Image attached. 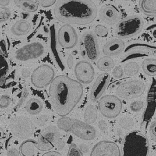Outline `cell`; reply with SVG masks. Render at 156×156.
Returning a JSON list of instances; mask_svg holds the SVG:
<instances>
[{
	"label": "cell",
	"instance_id": "7a4b0ae2",
	"mask_svg": "<svg viewBox=\"0 0 156 156\" xmlns=\"http://www.w3.org/2000/svg\"><path fill=\"white\" fill-rule=\"evenodd\" d=\"M54 14L62 23L86 25L96 19L98 9L92 0H58Z\"/></svg>",
	"mask_w": 156,
	"mask_h": 156
},
{
	"label": "cell",
	"instance_id": "836d02e7",
	"mask_svg": "<svg viewBox=\"0 0 156 156\" xmlns=\"http://www.w3.org/2000/svg\"><path fill=\"white\" fill-rule=\"evenodd\" d=\"M11 16V12L6 7L0 8V23L4 22L8 20Z\"/></svg>",
	"mask_w": 156,
	"mask_h": 156
},
{
	"label": "cell",
	"instance_id": "9c48e42d",
	"mask_svg": "<svg viewBox=\"0 0 156 156\" xmlns=\"http://www.w3.org/2000/svg\"><path fill=\"white\" fill-rule=\"evenodd\" d=\"M145 90L146 85L144 82L138 80H128L117 87L116 94L122 99H136L144 94Z\"/></svg>",
	"mask_w": 156,
	"mask_h": 156
},
{
	"label": "cell",
	"instance_id": "8fae6325",
	"mask_svg": "<svg viewBox=\"0 0 156 156\" xmlns=\"http://www.w3.org/2000/svg\"><path fill=\"white\" fill-rule=\"evenodd\" d=\"M81 51L84 56L92 61L96 60L99 55V47L96 36L93 32H85L81 37Z\"/></svg>",
	"mask_w": 156,
	"mask_h": 156
},
{
	"label": "cell",
	"instance_id": "603a6c76",
	"mask_svg": "<svg viewBox=\"0 0 156 156\" xmlns=\"http://www.w3.org/2000/svg\"><path fill=\"white\" fill-rule=\"evenodd\" d=\"M154 81L153 83L151 88L150 90V94H148V99L147 105V109L144 113V119L148 120L151 119V117L153 116L155 109V84L154 85Z\"/></svg>",
	"mask_w": 156,
	"mask_h": 156
},
{
	"label": "cell",
	"instance_id": "3957f363",
	"mask_svg": "<svg viewBox=\"0 0 156 156\" xmlns=\"http://www.w3.org/2000/svg\"><path fill=\"white\" fill-rule=\"evenodd\" d=\"M148 153L149 142L144 133L135 130L126 135L121 156H148Z\"/></svg>",
	"mask_w": 156,
	"mask_h": 156
},
{
	"label": "cell",
	"instance_id": "1f68e13d",
	"mask_svg": "<svg viewBox=\"0 0 156 156\" xmlns=\"http://www.w3.org/2000/svg\"><path fill=\"white\" fill-rule=\"evenodd\" d=\"M119 124L121 127L124 128V130H129L132 129L134 126L135 122L131 117L124 116L122 118H120L119 120Z\"/></svg>",
	"mask_w": 156,
	"mask_h": 156
},
{
	"label": "cell",
	"instance_id": "9a60e30c",
	"mask_svg": "<svg viewBox=\"0 0 156 156\" xmlns=\"http://www.w3.org/2000/svg\"><path fill=\"white\" fill-rule=\"evenodd\" d=\"M90 156H121V151L116 143L101 141L92 148Z\"/></svg>",
	"mask_w": 156,
	"mask_h": 156
},
{
	"label": "cell",
	"instance_id": "8d00e7d4",
	"mask_svg": "<svg viewBox=\"0 0 156 156\" xmlns=\"http://www.w3.org/2000/svg\"><path fill=\"white\" fill-rule=\"evenodd\" d=\"M144 103L143 101L137 100L133 101L131 104H130V108L133 112H139L144 108Z\"/></svg>",
	"mask_w": 156,
	"mask_h": 156
},
{
	"label": "cell",
	"instance_id": "7c38bea8",
	"mask_svg": "<svg viewBox=\"0 0 156 156\" xmlns=\"http://www.w3.org/2000/svg\"><path fill=\"white\" fill-rule=\"evenodd\" d=\"M59 137V133L56 127L49 126L42 130L36 141L37 149L47 151L54 148Z\"/></svg>",
	"mask_w": 156,
	"mask_h": 156
},
{
	"label": "cell",
	"instance_id": "6da1fadb",
	"mask_svg": "<svg viewBox=\"0 0 156 156\" xmlns=\"http://www.w3.org/2000/svg\"><path fill=\"white\" fill-rule=\"evenodd\" d=\"M49 85V97L53 108L60 116H67L81 100L83 87L78 80L65 75L54 77Z\"/></svg>",
	"mask_w": 156,
	"mask_h": 156
},
{
	"label": "cell",
	"instance_id": "ab89813d",
	"mask_svg": "<svg viewBox=\"0 0 156 156\" xmlns=\"http://www.w3.org/2000/svg\"><path fill=\"white\" fill-rule=\"evenodd\" d=\"M155 126L156 122L155 119L153 120L151 123V125L149 126V134L150 136L151 137V139L155 142Z\"/></svg>",
	"mask_w": 156,
	"mask_h": 156
},
{
	"label": "cell",
	"instance_id": "d4e9b609",
	"mask_svg": "<svg viewBox=\"0 0 156 156\" xmlns=\"http://www.w3.org/2000/svg\"><path fill=\"white\" fill-rule=\"evenodd\" d=\"M139 5L143 13L148 16L155 17L156 0H140Z\"/></svg>",
	"mask_w": 156,
	"mask_h": 156
},
{
	"label": "cell",
	"instance_id": "7402d4cb",
	"mask_svg": "<svg viewBox=\"0 0 156 156\" xmlns=\"http://www.w3.org/2000/svg\"><path fill=\"white\" fill-rule=\"evenodd\" d=\"M9 72V62L4 53L0 50V87H4L6 85Z\"/></svg>",
	"mask_w": 156,
	"mask_h": 156
},
{
	"label": "cell",
	"instance_id": "ac0fdd59",
	"mask_svg": "<svg viewBox=\"0 0 156 156\" xmlns=\"http://www.w3.org/2000/svg\"><path fill=\"white\" fill-rule=\"evenodd\" d=\"M99 16L103 22L109 25L115 24L119 16V10L112 4H106L100 9Z\"/></svg>",
	"mask_w": 156,
	"mask_h": 156
},
{
	"label": "cell",
	"instance_id": "d6986e66",
	"mask_svg": "<svg viewBox=\"0 0 156 156\" xmlns=\"http://www.w3.org/2000/svg\"><path fill=\"white\" fill-rule=\"evenodd\" d=\"M125 43L122 39L114 38L110 40L103 47V53L109 57L117 56L124 51Z\"/></svg>",
	"mask_w": 156,
	"mask_h": 156
},
{
	"label": "cell",
	"instance_id": "4dcf8cb0",
	"mask_svg": "<svg viewBox=\"0 0 156 156\" xmlns=\"http://www.w3.org/2000/svg\"><path fill=\"white\" fill-rule=\"evenodd\" d=\"M124 74L126 76H133L136 75L140 71V66L137 62L134 61H130L125 65L124 67Z\"/></svg>",
	"mask_w": 156,
	"mask_h": 156
},
{
	"label": "cell",
	"instance_id": "4316f807",
	"mask_svg": "<svg viewBox=\"0 0 156 156\" xmlns=\"http://www.w3.org/2000/svg\"><path fill=\"white\" fill-rule=\"evenodd\" d=\"M42 109H43V104L42 101L36 98L29 99L25 105V110L31 115H38L42 112Z\"/></svg>",
	"mask_w": 156,
	"mask_h": 156
},
{
	"label": "cell",
	"instance_id": "ffe728a7",
	"mask_svg": "<svg viewBox=\"0 0 156 156\" xmlns=\"http://www.w3.org/2000/svg\"><path fill=\"white\" fill-rule=\"evenodd\" d=\"M56 27L54 24H52L49 28V44L50 48H51V54L54 58L56 64L61 69H64V65L62 63V60L60 57V53L58 51L57 47V38H56Z\"/></svg>",
	"mask_w": 156,
	"mask_h": 156
},
{
	"label": "cell",
	"instance_id": "681fc988",
	"mask_svg": "<svg viewBox=\"0 0 156 156\" xmlns=\"http://www.w3.org/2000/svg\"><path fill=\"white\" fill-rule=\"evenodd\" d=\"M124 1H129V0H124Z\"/></svg>",
	"mask_w": 156,
	"mask_h": 156
},
{
	"label": "cell",
	"instance_id": "5b68a950",
	"mask_svg": "<svg viewBox=\"0 0 156 156\" xmlns=\"http://www.w3.org/2000/svg\"><path fill=\"white\" fill-rule=\"evenodd\" d=\"M144 27V21L137 16H129L118 22L115 28V35L120 39L129 38L136 36Z\"/></svg>",
	"mask_w": 156,
	"mask_h": 156
},
{
	"label": "cell",
	"instance_id": "484cf974",
	"mask_svg": "<svg viewBox=\"0 0 156 156\" xmlns=\"http://www.w3.org/2000/svg\"><path fill=\"white\" fill-rule=\"evenodd\" d=\"M14 3L18 8L27 13L34 12L38 9V4L33 0H14Z\"/></svg>",
	"mask_w": 156,
	"mask_h": 156
},
{
	"label": "cell",
	"instance_id": "5bb4252c",
	"mask_svg": "<svg viewBox=\"0 0 156 156\" xmlns=\"http://www.w3.org/2000/svg\"><path fill=\"white\" fill-rule=\"evenodd\" d=\"M74 74L78 81L85 85L92 83L95 76L92 65L86 60H80L77 62L74 67Z\"/></svg>",
	"mask_w": 156,
	"mask_h": 156
},
{
	"label": "cell",
	"instance_id": "60d3db41",
	"mask_svg": "<svg viewBox=\"0 0 156 156\" xmlns=\"http://www.w3.org/2000/svg\"><path fill=\"white\" fill-rule=\"evenodd\" d=\"M28 95H29V92H28V90H24L23 92H22V98H21V99H20V101L18 102V104H17V105H16V109H17V108H19L20 106H21V105H22V104H23L24 101H25V99H27V97H28Z\"/></svg>",
	"mask_w": 156,
	"mask_h": 156
},
{
	"label": "cell",
	"instance_id": "2e32d148",
	"mask_svg": "<svg viewBox=\"0 0 156 156\" xmlns=\"http://www.w3.org/2000/svg\"><path fill=\"white\" fill-rule=\"evenodd\" d=\"M155 53V47L152 45L136 43L128 46L124 51V60L136 56H148Z\"/></svg>",
	"mask_w": 156,
	"mask_h": 156
},
{
	"label": "cell",
	"instance_id": "30bf717a",
	"mask_svg": "<svg viewBox=\"0 0 156 156\" xmlns=\"http://www.w3.org/2000/svg\"><path fill=\"white\" fill-rule=\"evenodd\" d=\"M55 77V72L49 65H42L34 70L31 81L32 85L38 89L46 87L51 83Z\"/></svg>",
	"mask_w": 156,
	"mask_h": 156
},
{
	"label": "cell",
	"instance_id": "d590c367",
	"mask_svg": "<svg viewBox=\"0 0 156 156\" xmlns=\"http://www.w3.org/2000/svg\"><path fill=\"white\" fill-rule=\"evenodd\" d=\"M67 156H83L81 151L75 144H72L69 146Z\"/></svg>",
	"mask_w": 156,
	"mask_h": 156
},
{
	"label": "cell",
	"instance_id": "b9f144b4",
	"mask_svg": "<svg viewBox=\"0 0 156 156\" xmlns=\"http://www.w3.org/2000/svg\"><path fill=\"white\" fill-rule=\"evenodd\" d=\"M7 156H20L19 151L16 148H11L8 150L6 153Z\"/></svg>",
	"mask_w": 156,
	"mask_h": 156
},
{
	"label": "cell",
	"instance_id": "e0dca14e",
	"mask_svg": "<svg viewBox=\"0 0 156 156\" xmlns=\"http://www.w3.org/2000/svg\"><path fill=\"white\" fill-rule=\"evenodd\" d=\"M110 79V76L107 72L103 73L97 78L92 85L91 93H90V100L92 102L97 101L102 97L108 86Z\"/></svg>",
	"mask_w": 156,
	"mask_h": 156
},
{
	"label": "cell",
	"instance_id": "cb8c5ba5",
	"mask_svg": "<svg viewBox=\"0 0 156 156\" xmlns=\"http://www.w3.org/2000/svg\"><path fill=\"white\" fill-rule=\"evenodd\" d=\"M36 141L27 139L22 143L20 147V155L21 156H35L36 155Z\"/></svg>",
	"mask_w": 156,
	"mask_h": 156
},
{
	"label": "cell",
	"instance_id": "277c9868",
	"mask_svg": "<svg viewBox=\"0 0 156 156\" xmlns=\"http://www.w3.org/2000/svg\"><path fill=\"white\" fill-rule=\"evenodd\" d=\"M57 125L60 130L72 133L80 139L90 141L96 137V130L90 124L79 119L62 117L58 120Z\"/></svg>",
	"mask_w": 156,
	"mask_h": 156
},
{
	"label": "cell",
	"instance_id": "7dc6e473",
	"mask_svg": "<svg viewBox=\"0 0 156 156\" xmlns=\"http://www.w3.org/2000/svg\"><path fill=\"white\" fill-rule=\"evenodd\" d=\"M30 75V71L27 69H24L22 71V76L24 78H27L29 77Z\"/></svg>",
	"mask_w": 156,
	"mask_h": 156
},
{
	"label": "cell",
	"instance_id": "83f0119b",
	"mask_svg": "<svg viewBox=\"0 0 156 156\" xmlns=\"http://www.w3.org/2000/svg\"><path fill=\"white\" fill-rule=\"evenodd\" d=\"M97 68L100 71L108 72L112 70L115 67V61L111 57L103 56L98 60L97 62Z\"/></svg>",
	"mask_w": 156,
	"mask_h": 156
},
{
	"label": "cell",
	"instance_id": "7bdbcfd3",
	"mask_svg": "<svg viewBox=\"0 0 156 156\" xmlns=\"http://www.w3.org/2000/svg\"><path fill=\"white\" fill-rule=\"evenodd\" d=\"M67 65L68 68L72 69V68L73 67V65H74V57H73L72 55H69V56L67 57Z\"/></svg>",
	"mask_w": 156,
	"mask_h": 156
},
{
	"label": "cell",
	"instance_id": "bcb514c9",
	"mask_svg": "<svg viewBox=\"0 0 156 156\" xmlns=\"http://www.w3.org/2000/svg\"><path fill=\"white\" fill-rule=\"evenodd\" d=\"M10 4V0H0V6L6 7Z\"/></svg>",
	"mask_w": 156,
	"mask_h": 156
},
{
	"label": "cell",
	"instance_id": "74e56055",
	"mask_svg": "<svg viewBox=\"0 0 156 156\" xmlns=\"http://www.w3.org/2000/svg\"><path fill=\"white\" fill-rule=\"evenodd\" d=\"M57 0H36V3L43 8H48V7L52 6L56 3Z\"/></svg>",
	"mask_w": 156,
	"mask_h": 156
},
{
	"label": "cell",
	"instance_id": "f6af8a7d",
	"mask_svg": "<svg viewBox=\"0 0 156 156\" xmlns=\"http://www.w3.org/2000/svg\"><path fill=\"white\" fill-rule=\"evenodd\" d=\"M42 156H62L60 153H58L56 151H49L45 153Z\"/></svg>",
	"mask_w": 156,
	"mask_h": 156
},
{
	"label": "cell",
	"instance_id": "f35d334b",
	"mask_svg": "<svg viewBox=\"0 0 156 156\" xmlns=\"http://www.w3.org/2000/svg\"><path fill=\"white\" fill-rule=\"evenodd\" d=\"M112 75L116 79H121L123 76V75H124V70H123L122 67L120 66L114 67L112 71Z\"/></svg>",
	"mask_w": 156,
	"mask_h": 156
},
{
	"label": "cell",
	"instance_id": "e575fe53",
	"mask_svg": "<svg viewBox=\"0 0 156 156\" xmlns=\"http://www.w3.org/2000/svg\"><path fill=\"white\" fill-rule=\"evenodd\" d=\"M94 34L99 37H105L108 34V29L102 24L97 25L94 28Z\"/></svg>",
	"mask_w": 156,
	"mask_h": 156
},
{
	"label": "cell",
	"instance_id": "ba28073f",
	"mask_svg": "<svg viewBox=\"0 0 156 156\" xmlns=\"http://www.w3.org/2000/svg\"><path fill=\"white\" fill-rule=\"evenodd\" d=\"M9 127L15 137L20 140L28 139L34 132V126L31 119L24 116L14 117L11 121Z\"/></svg>",
	"mask_w": 156,
	"mask_h": 156
},
{
	"label": "cell",
	"instance_id": "c3c4849f",
	"mask_svg": "<svg viewBox=\"0 0 156 156\" xmlns=\"http://www.w3.org/2000/svg\"><path fill=\"white\" fill-rule=\"evenodd\" d=\"M6 137V134L4 130L0 127V140H3Z\"/></svg>",
	"mask_w": 156,
	"mask_h": 156
},
{
	"label": "cell",
	"instance_id": "f546056e",
	"mask_svg": "<svg viewBox=\"0 0 156 156\" xmlns=\"http://www.w3.org/2000/svg\"><path fill=\"white\" fill-rule=\"evenodd\" d=\"M97 119V110L94 105L89 104L85 110L84 120L85 122L91 125Z\"/></svg>",
	"mask_w": 156,
	"mask_h": 156
},
{
	"label": "cell",
	"instance_id": "8992f818",
	"mask_svg": "<svg viewBox=\"0 0 156 156\" xmlns=\"http://www.w3.org/2000/svg\"><path fill=\"white\" fill-rule=\"evenodd\" d=\"M44 44L40 42H32L16 50L13 54L14 58L20 62L38 58L44 54Z\"/></svg>",
	"mask_w": 156,
	"mask_h": 156
},
{
	"label": "cell",
	"instance_id": "ee69618b",
	"mask_svg": "<svg viewBox=\"0 0 156 156\" xmlns=\"http://www.w3.org/2000/svg\"><path fill=\"white\" fill-rule=\"evenodd\" d=\"M99 127L102 131H105L107 129V124H105L104 121H100L99 122Z\"/></svg>",
	"mask_w": 156,
	"mask_h": 156
},
{
	"label": "cell",
	"instance_id": "d6a6232c",
	"mask_svg": "<svg viewBox=\"0 0 156 156\" xmlns=\"http://www.w3.org/2000/svg\"><path fill=\"white\" fill-rule=\"evenodd\" d=\"M12 98L8 94H2L0 96V109L9 108L12 104Z\"/></svg>",
	"mask_w": 156,
	"mask_h": 156
},
{
	"label": "cell",
	"instance_id": "44dd1931",
	"mask_svg": "<svg viewBox=\"0 0 156 156\" xmlns=\"http://www.w3.org/2000/svg\"><path fill=\"white\" fill-rule=\"evenodd\" d=\"M31 24L26 20H20L15 22L11 28V32L16 36H26L31 31Z\"/></svg>",
	"mask_w": 156,
	"mask_h": 156
},
{
	"label": "cell",
	"instance_id": "f1b7e54d",
	"mask_svg": "<svg viewBox=\"0 0 156 156\" xmlns=\"http://www.w3.org/2000/svg\"><path fill=\"white\" fill-rule=\"evenodd\" d=\"M142 70L146 74L154 76L156 74V62L155 58H147L142 62Z\"/></svg>",
	"mask_w": 156,
	"mask_h": 156
},
{
	"label": "cell",
	"instance_id": "52a82bcc",
	"mask_svg": "<svg viewBox=\"0 0 156 156\" xmlns=\"http://www.w3.org/2000/svg\"><path fill=\"white\" fill-rule=\"evenodd\" d=\"M122 102L117 96L112 94L105 95L100 98L98 108L105 117L115 118L122 110Z\"/></svg>",
	"mask_w": 156,
	"mask_h": 156
},
{
	"label": "cell",
	"instance_id": "4fadbf2b",
	"mask_svg": "<svg viewBox=\"0 0 156 156\" xmlns=\"http://www.w3.org/2000/svg\"><path fill=\"white\" fill-rule=\"evenodd\" d=\"M57 42L62 48L70 49L78 43V34L71 24H65L59 29L56 36Z\"/></svg>",
	"mask_w": 156,
	"mask_h": 156
}]
</instances>
